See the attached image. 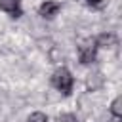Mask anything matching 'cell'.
<instances>
[{
    "instance_id": "obj_1",
    "label": "cell",
    "mask_w": 122,
    "mask_h": 122,
    "mask_svg": "<svg viewBox=\"0 0 122 122\" xmlns=\"http://www.w3.org/2000/svg\"><path fill=\"white\" fill-rule=\"evenodd\" d=\"M51 86H53L59 93L71 95V93H72V88H74V76H72V72H71L67 67L55 69L53 74H51Z\"/></svg>"
},
{
    "instance_id": "obj_2",
    "label": "cell",
    "mask_w": 122,
    "mask_h": 122,
    "mask_svg": "<svg viewBox=\"0 0 122 122\" xmlns=\"http://www.w3.org/2000/svg\"><path fill=\"white\" fill-rule=\"evenodd\" d=\"M97 44H95V38H86L80 42L78 46V61L82 65H92L95 59H97Z\"/></svg>"
},
{
    "instance_id": "obj_3",
    "label": "cell",
    "mask_w": 122,
    "mask_h": 122,
    "mask_svg": "<svg viewBox=\"0 0 122 122\" xmlns=\"http://www.w3.org/2000/svg\"><path fill=\"white\" fill-rule=\"evenodd\" d=\"M59 11H61V4L57 0H46L38 6V15L42 19H53Z\"/></svg>"
},
{
    "instance_id": "obj_4",
    "label": "cell",
    "mask_w": 122,
    "mask_h": 122,
    "mask_svg": "<svg viewBox=\"0 0 122 122\" xmlns=\"http://www.w3.org/2000/svg\"><path fill=\"white\" fill-rule=\"evenodd\" d=\"M0 10L4 13H8L10 17L17 19L23 15V6H21V0H0Z\"/></svg>"
},
{
    "instance_id": "obj_5",
    "label": "cell",
    "mask_w": 122,
    "mask_h": 122,
    "mask_svg": "<svg viewBox=\"0 0 122 122\" xmlns=\"http://www.w3.org/2000/svg\"><path fill=\"white\" fill-rule=\"evenodd\" d=\"M95 44H97V48H114L116 46V36L112 32H103L95 38Z\"/></svg>"
},
{
    "instance_id": "obj_6",
    "label": "cell",
    "mask_w": 122,
    "mask_h": 122,
    "mask_svg": "<svg viewBox=\"0 0 122 122\" xmlns=\"http://www.w3.org/2000/svg\"><path fill=\"white\" fill-rule=\"evenodd\" d=\"M111 114L112 118H122V97H116L111 103Z\"/></svg>"
},
{
    "instance_id": "obj_7",
    "label": "cell",
    "mask_w": 122,
    "mask_h": 122,
    "mask_svg": "<svg viewBox=\"0 0 122 122\" xmlns=\"http://www.w3.org/2000/svg\"><path fill=\"white\" fill-rule=\"evenodd\" d=\"M27 122H48V114L36 111V112H32V114L27 118Z\"/></svg>"
},
{
    "instance_id": "obj_8",
    "label": "cell",
    "mask_w": 122,
    "mask_h": 122,
    "mask_svg": "<svg viewBox=\"0 0 122 122\" xmlns=\"http://www.w3.org/2000/svg\"><path fill=\"white\" fill-rule=\"evenodd\" d=\"M57 122H78V118H76V114H72V112H65V114H61V116L57 118Z\"/></svg>"
},
{
    "instance_id": "obj_9",
    "label": "cell",
    "mask_w": 122,
    "mask_h": 122,
    "mask_svg": "<svg viewBox=\"0 0 122 122\" xmlns=\"http://www.w3.org/2000/svg\"><path fill=\"white\" fill-rule=\"evenodd\" d=\"M86 4H88L90 8H99V6L103 4V0H86Z\"/></svg>"
}]
</instances>
